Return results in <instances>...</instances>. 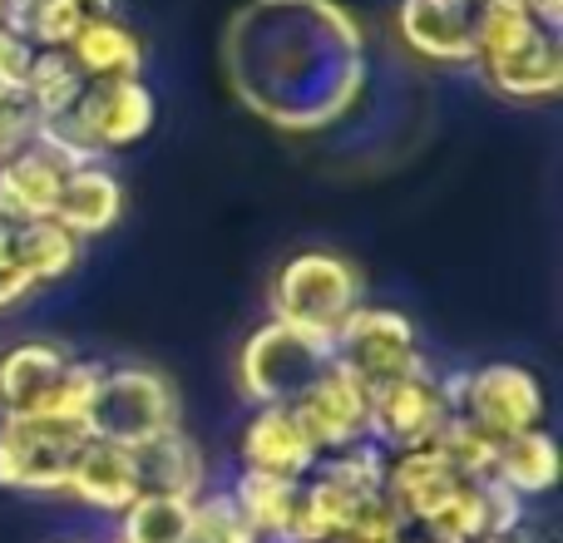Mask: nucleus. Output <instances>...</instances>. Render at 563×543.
I'll return each mask as SVG.
<instances>
[{
  "label": "nucleus",
  "instance_id": "c756f323",
  "mask_svg": "<svg viewBox=\"0 0 563 543\" xmlns=\"http://www.w3.org/2000/svg\"><path fill=\"white\" fill-rule=\"evenodd\" d=\"M184 543H257V534L238 514L233 495H208L194 505V529Z\"/></svg>",
  "mask_w": 563,
  "mask_h": 543
},
{
  "label": "nucleus",
  "instance_id": "aec40b11",
  "mask_svg": "<svg viewBox=\"0 0 563 543\" xmlns=\"http://www.w3.org/2000/svg\"><path fill=\"white\" fill-rule=\"evenodd\" d=\"M85 79H139L144 69V40L119 15H99L69 40L65 49Z\"/></svg>",
  "mask_w": 563,
  "mask_h": 543
},
{
  "label": "nucleus",
  "instance_id": "2f4dec72",
  "mask_svg": "<svg viewBox=\"0 0 563 543\" xmlns=\"http://www.w3.org/2000/svg\"><path fill=\"white\" fill-rule=\"evenodd\" d=\"M30 65H35V45L30 40H20L15 30L0 25V89H10V95H20L30 79Z\"/></svg>",
  "mask_w": 563,
  "mask_h": 543
},
{
  "label": "nucleus",
  "instance_id": "423d86ee",
  "mask_svg": "<svg viewBox=\"0 0 563 543\" xmlns=\"http://www.w3.org/2000/svg\"><path fill=\"white\" fill-rule=\"evenodd\" d=\"M85 430L45 415H0V489L65 495V475Z\"/></svg>",
  "mask_w": 563,
  "mask_h": 543
},
{
  "label": "nucleus",
  "instance_id": "58836bf2",
  "mask_svg": "<svg viewBox=\"0 0 563 543\" xmlns=\"http://www.w3.org/2000/svg\"><path fill=\"white\" fill-rule=\"evenodd\" d=\"M465 5H485V0H465Z\"/></svg>",
  "mask_w": 563,
  "mask_h": 543
},
{
  "label": "nucleus",
  "instance_id": "9d476101",
  "mask_svg": "<svg viewBox=\"0 0 563 543\" xmlns=\"http://www.w3.org/2000/svg\"><path fill=\"white\" fill-rule=\"evenodd\" d=\"M426 539L435 543H485L525 529V499L509 495L499 479H460L450 499L426 519Z\"/></svg>",
  "mask_w": 563,
  "mask_h": 543
},
{
  "label": "nucleus",
  "instance_id": "7ed1b4c3",
  "mask_svg": "<svg viewBox=\"0 0 563 543\" xmlns=\"http://www.w3.org/2000/svg\"><path fill=\"white\" fill-rule=\"evenodd\" d=\"M178 430V390L164 370L154 366H104L89 406L85 435L109 440V445L139 450L148 440Z\"/></svg>",
  "mask_w": 563,
  "mask_h": 543
},
{
  "label": "nucleus",
  "instance_id": "7c9ffc66",
  "mask_svg": "<svg viewBox=\"0 0 563 543\" xmlns=\"http://www.w3.org/2000/svg\"><path fill=\"white\" fill-rule=\"evenodd\" d=\"M406 539H410V519L386 495H376L356 509V519H351L336 543H406Z\"/></svg>",
  "mask_w": 563,
  "mask_h": 543
},
{
  "label": "nucleus",
  "instance_id": "dca6fc26",
  "mask_svg": "<svg viewBox=\"0 0 563 543\" xmlns=\"http://www.w3.org/2000/svg\"><path fill=\"white\" fill-rule=\"evenodd\" d=\"M65 174H69L65 158H55L45 144L30 138L20 154H10L5 164H0V203L15 218H25V223H40V218L55 213Z\"/></svg>",
  "mask_w": 563,
  "mask_h": 543
},
{
  "label": "nucleus",
  "instance_id": "f704fd0d",
  "mask_svg": "<svg viewBox=\"0 0 563 543\" xmlns=\"http://www.w3.org/2000/svg\"><path fill=\"white\" fill-rule=\"evenodd\" d=\"M519 5H525L544 30H559V20H563V0H519Z\"/></svg>",
  "mask_w": 563,
  "mask_h": 543
},
{
  "label": "nucleus",
  "instance_id": "bb28decb",
  "mask_svg": "<svg viewBox=\"0 0 563 543\" xmlns=\"http://www.w3.org/2000/svg\"><path fill=\"white\" fill-rule=\"evenodd\" d=\"M194 505L198 499L139 495L119 514V543H184L188 529H194Z\"/></svg>",
  "mask_w": 563,
  "mask_h": 543
},
{
  "label": "nucleus",
  "instance_id": "c9c22d12",
  "mask_svg": "<svg viewBox=\"0 0 563 543\" xmlns=\"http://www.w3.org/2000/svg\"><path fill=\"white\" fill-rule=\"evenodd\" d=\"M485 543H529V534L519 529V534H505V539H485Z\"/></svg>",
  "mask_w": 563,
  "mask_h": 543
},
{
  "label": "nucleus",
  "instance_id": "f3484780",
  "mask_svg": "<svg viewBox=\"0 0 563 543\" xmlns=\"http://www.w3.org/2000/svg\"><path fill=\"white\" fill-rule=\"evenodd\" d=\"M65 366L69 351L59 341H20L0 351V415H35Z\"/></svg>",
  "mask_w": 563,
  "mask_h": 543
},
{
  "label": "nucleus",
  "instance_id": "c85d7f7f",
  "mask_svg": "<svg viewBox=\"0 0 563 543\" xmlns=\"http://www.w3.org/2000/svg\"><path fill=\"white\" fill-rule=\"evenodd\" d=\"M430 445L440 450V459H445L460 479H489V475H495V440L479 435L470 420L450 415L445 425L435 430V440H430Z\"/></svg>",
  "mask_w": 563,
  "mask_h": 543
},
{
  "label": "nucleus",
  "instance_id": "0eeeda50",
  "mask_svg": "<svg viewBox=\"0 0 563 543\" xmlns=\"http://www.w3.org/2000/svg\"><path fill=\"white\" fill-rule=\"evenodd\" d=\"M455 415L450 410V390L445 380L435 376L430 366H416L406 376L386 380V386L371 390V425H366V440L380 445L386 455L396 450H416V445H430L435 430Z\"/></svg>",
  "mask_w": 563,
  "mask_h": 543
},
{
  "label": "nucleus",
  "instance_id": "cd10ccee",
  "mask_svg": "<svg viewBox=\"0 0 563 543\" xmlns=\"http://www.w3.org/2000/svg\"><path fill=\"white\" fill-rule=\"evenodd\" d=\"M99 376H104V366H99V361H75V356H69V366L59 370V380L49 386V396L40 400L35 415L85 430L89 406H95V390H99Z\"/></svg>",
  "mask_w": 563,
  "mask_h": 543
},
{
  "label": "nucleus",
  "instance_id": "4468645a",
  "mask_svg": "<svg viewBox=\"0 0 563 543\" xmlns=\"http://www.w3.org/2000/svg\"><path fill=\"white\" fill-rule=\"evenodd\" d=\"M124 218V184H119L114 168H104L95 158V164H79L65 174V184H59V198H55V213H49V223H59L69 237H99L109 233V228Z\"/></svg>",
  "mask_w": 563,
  "mask_h": 543
},
{
  "label": "nucleus",
  "instance_id": "f8f14e48",
  "mask_svg": "<svg viewBox=\"0 0 563 543\" xmlns=\"http://www.w3.org/2000/svg\"><path fill=\"white\" fill-rule=\"evenodd\" d=\"M238 455H243V469H263V475H282V479H307L311 469H317L321 450L311 445L307 425L297 420L291 406H257L243 425Z\"/></svg>",
  "mask_w": 563,
  "mask_h": 543
},
{
  "label": "nucleus",
  "instance_id": "b1692460",
  "mask_svg": "<svg viewBox=\"0 0 563 543\" xmlns=\"http://www.w3.org/2000/svg\"><path fill=\"white\" fill-rule=\"evenodd\" d=\"M539 35H544V25H539L519 0H485V5H475V59H470V65H475L479 75H489V69H499L505 59H515L519 49H529Z\"/></svg>",
  "mask_w": 563,
  "mask_h": 543
},
{
  "label": "nucleus",
  "instance_id": "f03ea898",
  "mask_svg": "<svg viewBox=\"0 0 563 543\" xmlns=\"http://www.w3.org/2000/svg\"><path fill=\"white\" fill-rule=\"evenodd\" d=\"M366 301V277L351 257L327 253V247H307V253H291L287 263L273 272V287H267V307L273 321L301 331L311 341H336V331L346 326V317Z\"/></svg>",
  "mask_w": 563,
  "mask_h": 543
},
{
  "label": "nucleus",
  "instance_id": "72a5a7b5",
  "mask_svg": "<svg viewBox=\"0 0 563 543\" xmlns=\"http://www.w3.org/2000/svg\"><path fill=\"white\" fill-rule=\"evenodd\" d=\"M30 291H35V287H30L25 272H15L5 257H0V317H5V311H15L20 301L30 297Z\"/></svg>",
  "mask_w": 563,
  "mask_h": 543
},
{
  "label": "nucleus",
  "instance_id": "1a4fd4ad",
  "mask_svg": "<svg viewBox=\"0 0 563 543\" xmlns=\"http://www.w3.org/2000/svg\"><path fill=\"white\" fill-rule=\"evenodd\" d=\"M297 420L307 425L311 445L321 455H336V450H351L366 440V425H371V386L356 380L341 361H327L321 376L291 400Z\"/></svg>",
  "mask_w": 563,
  "mask_h": 543
},
{
  "label": "nucleus",
  "instance_id": "a878e982",
  "mask_svg": "<svg viewBox=\"0 0 563 543\" xmlns=\"http://www.w3.org/2000/svg\"><path fill=\"white\" fill-rule=\"evenodd\" d=\"M85 85L89 79L79 75L65 49H35V65H30V79H25V89H20V99L30 104L35 124H49V119H65L69 109H75Z\"/></svg>",
  "mask_w": 563,
  "mask_h": 543
},
{
  "label": "nucleus",
  "instance_id": "473e14b6",
  "mask_svg": "<svg viewBox=\"0 0 563 543\" xmlns=\"http://www.w3.org/2000/svg\"><path fill=\"white\" fill-rule=\"evenodd\" d=\"M35 138V114H30L25 99H5L0 104V164H5L10 154H20V148Z\"/></svg>",
  "mask_w": 563,
  "mask_h": 543
},
{
  "label": "nucleus",
  "instance_id": "20e7f679",
  "mask_svg": "<svg viewBox=\"0 0 563 543\" xmlns=\"http://www.w3.org/2000/svg\"><path fill=\"white\" fill-rule=\"evenodd\" d=\"M445 390L450 410L495 445L509 435H525V430H539V420H544V386L519 361H489L475 370H455V376H445Z\"/></svg>",
  "mask_w": 563,
  "mask_h": 543
},
{
  "label": "nucleus",
  "instance_id": "f257e3e1",
  "mask_svg": "<svg viewBox=\"0 0 563 543\" xmlns=\"http://www.w3.org/2000/svg\"><path fill=\"white\" fill-rule=\"evenodd\" d=\"M233 95L282 134H321L366 95V30L341 0H247L223 35Z\"/></svg>",
  "mask_w": 563,
  "mask_h": 543
},
{
  "label": "nucleus",
  "instance_id": "9b49d317",
  "mask_svg": "<svg viewBox=\"0 0 563 543\" xmlns=\"http://www.w3.org/2000/svg\"><path fill=\"white\" fill-rule=\"evenodd\" d=\"M396 30L410 55L430 65H470L475 59V5L465 0H400Z\"/></svg>",
  "mask_w": 563,
  "mask_h": 543
},
{
  "label": "nucleus",
  "instance_id": "ddd939ff",
  "mask_svg": "<svg viewBox=\"0 0 563 543\" xmlns=\"http://www.w3.org/2000/svg\"><path fill=\"white\" fill-rule=\"evenodd\" d=\"M65 495L75 505L95 509V514H124L129 505L139 499V475H134V455L124 445H109V440L85 435L69 459L65 475Z\"/></svg>",
  "mask_w": 563,
  "mask_h": 543
},
{
  "label": "nucleus",
  "instance_id": "6e6552de",
  "mask_svg": "<svg viewBox=\"0 0 563 543\" xmlns=\"http://www.w3.org/2000/svg\"><path fill=\"white\" fill-rule=\"evenodd\" d=\"M331 361H341V366L356 380H366L371 390L406 376V370H416V366H426L410 317H400V311H390V307H371V301H361L346 317V326L336 331Z\"/></svg>",
  "mask_w": 563,
  "mask_h": 543
},
{
  "label": "nucleus",
  "instance_id": "39448f33",
  "mask_svg": "<svg viewBox=\"0 0 563 543\" xmlns=\"http://www.w3.org/2000/svg\"><path fill=\"white\" fill-rule=\"evenodd\" d=\"M331 361L327 341H311L301 331L282 326V321H263L238 351V396L247 406H291L321 366Z\"/></svg>",
  "mask_w": 563,
  "mask_h": 543
},
{
  "label": "nucleus",
  "instance_id": "a211bd4d",
  "mask_svg": "<svg viewBox=\"0 0 563 543\" xmlns=\"http://www.w3.org/2000/svg\"><path fill=\"white\" fill-rule=\"evenodd\" d=\"M139 475V495H178V499H203V455L184 430L148 440V445L129 450Z\"/></svg>",
  "mask_w": 563,
  "mask_h": 543
},
{
  "label": "nucleus",
  "instance_id": "2eb2a0df",
  "mask_svg": "<svg viewBox=\"0 0 563 543\" xmlns=\"http://www.w3.org/2000/svg\"><path fill=\"white\" fill-rule=\"evenodd\" d=\"M455 485H460V475L440 459V450L416 445V450L386 455V489H380V495H386L410 524H426V519L450 499Z\"/></svg>",
  "mask_w": 563,
  "mask_h": 543
},
{
  "label": "nucleus",
  "instance_id": "e433bc0d",
  "mask_svg": "<svg viewBox=\"0 0 563 543\" xmlns=\"http://www.w3.org/2000/svg\"><path fill=\"white\" fill-rule=\"evenodd\" d=\"M0 25H5V0H0Z\"/></svg>",
  "mask_w": 563,
  "mask_h": 543
},
{
  "label": "nucleus",
  "instance_id": "393cba45",
  "mask_svg": "<svg viewBox=\"0 0 563 543\" xmlns=\"http://www.w3.org/2000/svg\"><path fill=\"white\" fill-rule=\"evenodd\" d=\"M297 489L301 479H282V475H263V469H243L238 485L228 489L238 505V514L247 519L257 539H282L287 543L291 514H297Z\"/></svg>",
  "mask_w": 563,
  "mask_h": 543
},
{
  "label": "nucleus",
  "instance_id": "4be33fe9",
  "mask_svg": "<svg viewBox=\"0 0 563 543\" xmlns=\"http://www.w3.org/2000/svg\"><path fill=\"white\" fill-rule=\"evenodd\" d=\"M489 479H499V485L519 499L549 495V489L559 485V440L549 435L544 425L499 440L495 445V475Z\"/></svg>",
  "mask_w": 563,
  "mask_h": 543
},
{
  "label": "nucleus",
  "instance_id": "5701e85b",
  "mask_svg": "<svg viewBox=\"0 0 563 543\" xmlns=\"http://www.w3.org/2000/svg\"><path fill=\"white\" fill-rule=\"evenodd\" d=\"M0 257H5L15 272H25L30 287H45V281H59L75 272L79 237H69L59 223L40 218V223H20L15 233H10V243L0 247Z\"/></svg>",
  "mask_w": 563,
  "mask_h": 543
},
{
  "label": "nucleus",
  "instance_id": "412c9836",
  "mask_svg": "<svg viewBox=\"0 0 563 543\" xmlns=\"http://www.w3.org/2000/svg\"><path fill=\"white\" fill-rule=\"evenodd\" d=\"M485 85L495 89V95L515 99V104H549V99H559V89H563V45H559V35L544 30L529 49H519L515 59H505L499 69H489Z\"/></svg>",
  "mask_w": 563,
  "mask_h": 543
},
{
  "label": "nucleus",
  "instance_id": "4c0bfd02",
  "mask_svg": "<svg viewBox=\"0 0 563 543\" xmlns=\"http://www.w3.org/2000/svg\"><path fill=\"white\" fill-rule=\"evenodd\" d=\"M406 543H435V539H406Z\"/></svg>",
  "mask_w": 563,
  "mask_h": 543
},
{
  "label": "nucleus",
  "instance_id": "6ab92c4d",
  "mask_svg": "<svg viewBox=\"0 0 563 543\" xmlns=\"http://www.w3.org/2000/svg\"><path fill=\"white\" fill-rule=\"evenodd\" d=\"M99 15H114V0H5V30L35 49H69V40Z\"/></svg>",
  "mask_w": 563,
  "mask_h": 543
}]
</instances>
